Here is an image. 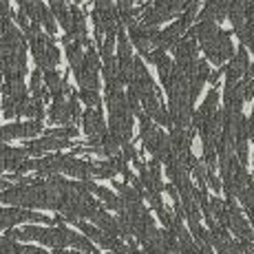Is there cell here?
<instances>
[{
  "instance_id": "1",
  "label": "cell",
  "mask_w": 254,
  "mask_h": 254,
  "mask_svg": "<svg viewBox=\"0 0 254 254\" xmlns=\"http://www.w3.org/2000/svg\"><path fill=\"white\" fill-rule=\"evenodd\" d=\"M203 51H206L208 60L214 62V64H223L228 58L234 56V47H232V40H230V33L226 31H219L212 40L203 42Z\"/></svg>"
},
{
  "instance_id": "2",
  "label": "cell",
  "mask_w": 254,
  "mask_h": 254,
  "mask_svg": "<svg viewBox=\"0 0 254 254\" xmlns=\"http://www.w3.org/2000/svg\"><path fill=\"white\" fill-rule=\"evenodd\" d=\"M42 130L40 122H27V124H9L0 128V141L7 139H16V137H31V135H38Z\"/></svg>"
},
{
  "instance_id": "3",
  "label": "cell",
  "mask_w": 254,
  "mask_h": 254,
  "mask_svg": "<svg viewBox=\"0 0 254 254\" xmlns=\"http://www.w3.org/2000/svg\"><path fill=\"white\" fill-rule=\"evenodd\" d=\"M69 144V137H58V135H51L49 133L47 137L38 139V141H29L27 148L29 153L33 155H40V153H47V150H60V148H66Z\"/></svg>"
},
{
  "instance_id": "4",
  "label": "cell",
  "mask_w": 254,
  "mask_h": 254,
  "mask_svg": "<svg viewBox=\"0 0 254 254\" xmlns=\"http://www.w3.org/2000/svg\"><path fill=\"white\" fill-rule=\"evenodd\" d=\"M248 73V51L246 49H239L237 56L232 58V62L226 66V84H237L239 77Z\"/></svg>"
},
{
  "instance_id": "5",
  "label": "cell",
  "mask_w": 254,
  "mask_h": 254,
  "mask_svg": "<svg viewBox=\"0 0 254 254\" xmlns=\"http://www.w3.org/2000/svg\"><path fill=\"white\" fill-rule=\"evenodd\" d=\"M230 2L232 0H208V4L203 7L201 11V20H223V18L228 16V11H230Z\"/></svg>"
},
{
  "instance_id": "6",
  "label": "cell",
  "mask_w": 254,
  "mask_h": 254,
  "mask_svg": "<svg viewBox=\"0 0 254 254\" xmlns=\"http://www.w3.org/2000/svg\"><path fill=\"white\" fill-rule=\"evenodd\" d=\"M93 221L97 223V226L102 228L109 237H122V228H120V221H115L113 217H109V214L104 212V210H97L95 214H93Z\"/></svg>"
},
{
  "instance_id": "7",
  "label": "cell",
  "mask_w": 254,
  "mask_h": 254,
  "mask_svg": "<svg viewBox=\"0 0 254 254\" xmlns=\"http://www.w3.org/2000/svg\"><path fill=\"white\" fill-rule=\"evenodd\" d=\"M49 120L51 122H62V124H66V122L71 120V109H69V104H66L62 97H53L51 111H49Z\"/></svg>"
},
{
  "instance_id": "8",
  "label": "cell",
  "mask_w": 254,
  "mask_h": 254,
  "mask_svg": "<svg viewBox=\"0 0 254 254\" xmlns=\"http://www.w3.org/2000/svg\"><path fill=\"white\" fill-rule=\"evenodd\" d=\"M117 164H115V159H111V162H104V164H93V177H102V179H111V177H115V173H117Z\"/></svg>"
},
{
  "instance_id": "9",
  "label": "cell",
  "mask_w": 254,
  "mask_h": 254,
  "mask_svg": "<svg viewBox=\"0 0 254 254\" xmlns=\"http://www.w3.org/2000/svg\"><path fill=\"white\" fill-rule=\"evenodd\" d=\"M69 246L77 248V250H82V252H95V248H93V243L89 241V239L80 237V234H75L71 230H69Z\"/></svg>"
},
{
  "instance_id": "10",
  "label": "cell",
  "mask_w": 254,
  "mask_h": 254,
  "mask_svg": "<svg viewBox=\"0 0 254 254\" xmlns=\"http://www.w3.org/2000/svg\"><path fill=\"white\" fill-rule=\"evenodd\" d=\"M80 97L84 100V104H89V106H97V104H100V95H97L95 89H82Z\"/></svg>"
},
{
  "instance_id": "11",
  "label": "cell",
  "mask_w": 254,
  "mask_h": 254,
  "mask_svg": "<svg viewBox=\"0 0 254 254\" xmlns=\"http://www.w3.org/2000/svg\"><path fill=\"white\" fill-rule=\"evenodd\" d=\"M42 69H38V71H33V75H31V91H33V95L36 97H40L42 95Z\"/></svg>"
},
{
  "instance_id": "12",
  "label": "cell",
  "mask_w": 254,
  "mask_h": 254,
  "mask_svg": "<svg viewBox=\"0 0 254 254\" xmlns=\"http://www.w3.org/2000/svg\"><path fill=\"white\" fill-rule=\"evenodd\" d=\"M124 159H137V153H135V148L126 141L124 144Z\"/></svg>"
}]
</instances>
